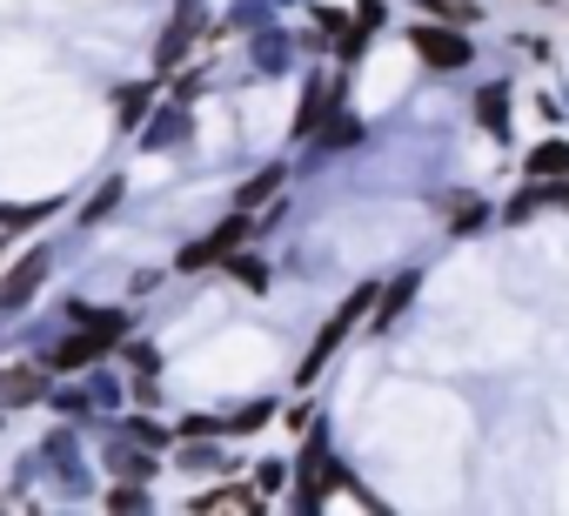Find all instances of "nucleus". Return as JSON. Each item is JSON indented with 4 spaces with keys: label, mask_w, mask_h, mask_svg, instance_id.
I'll list each match as a JSON object with an SVG mask.
<instances>
[{
    "label": "nucleus",
    "mask_w": 569,
    "mask_h": 516,
    "mask_svg": "<svg viewBox=\"0 0 569 516\" xmlns=\"http://www.w3.org/2000/svg\"><path fill=\"white\" fill-rule=\"evenodd\" d=\"M248 228H254V221H248V208H234L221 228H208L201 241H188V248H181V262H174V269H188V276H194V269H214V262H228V255L241 248V235H248Z\"/></svg>",
    "instance_id": "1"
},
{
    "label": "nucleus",
    "mask_w": 569,
    "mask_h": 516,
    "mask_svg": "<svg viewBox=\"0 0 569 516\" xmlns=\"http://www.w3.org/2000/svg\"><path fill=\"white\" fill-rule=\"evenodd\" d=\"M369 302H376V289H356V296H349V302H342V309H336V322H329V329H322V336H316V349H309V363H302V369H296V376H302V383H316V376H322V363H329V356H336V349H342V336H349V329H356V316H362V309H369Z\"/></svg>",
    "instance_id": "2"
},
{
    "label": "nucleus",
    "mask_w": 569,
    "mask_h": 516,
    "mask_svg": "<svg viewBox=\"0 0 569 516\" xmlns=\"http://www.w3.org/2000/svg\"><path fill=\"white\" fill-rule=\"evenodd\" d=\"M41 282H48V255L34 248V255H21V262L8 269V282H0V309H21V302H34V296H41Z\"/></svg>",
    "instance_id": "3"
},
{
    "label": "nucleus",
    "mask_w": 569,
    "mask_h": 516,
    "mask_svg": "<svg viewBox=\"0 0 569 516\" xmlns=\"http://www.w3.org/2000/svg\"><path fill=\"white\" fill-rule=\"evenodd\" d=\"M409 41H416V54H422L429 68H462V61H469V41H462L456 28H416Z\"/></svg>",
    "instance_id": "4"
},
{
    "label": "nucleus",
    "mask_w": 569,
    "mask_h": 516,
    "mask_svg": "<svg viewBox=\"0 0 569 516\" xmlns=\"http://www.w3.org/2000/svg\"><path fill=\"white\" fill-rule=\"evenodd\" d=\"M48 396V363H14V369H0V409H21V403H41Z\"/></svg>",
    "instance_id": "5"
},
{
    "label": "nucleus",
    "mask_w": 569,
    "mask_h": 516,
    "mask_svg": "<svg viewBox=\"0 0 569 516\" xmlns=\"http://www.w3.org/2000/svg\"><path fill=\"white\" fill-rule=\"evenodd\" d=\"M54 215V201H8L0 208V228H41Z\"/></svg>",
    "instance_id": "6"
},
{
    "label": "nucleus",
    "mask_w": 569,
    "mask_h": 516,
    "mask_svg": "<svg viewBox=\"0 0 569 516\" xmlns=\"http://www.w3.org/2000/svg\"><path fill=\"white\" fill-rule=\"evenodd\" d=\"M114 101H121V128H134V121L154 108V88H148V81H134V88H121Z\"/></svg>",
    "instance_id": "7"
},
{
    "label": "nucleus",
    "mask_w": 569,
    "mask_h": 516,
    "mask_svg": "<svg viewBox=\"0 0 569 516\" xmlns=\"http://www.w3.org/2000/svg\"><path fill=\"white\" fill-rule=\"evenodd\" d=\"M529 175H569V141H542L529 155Z\"/></svg>",
    "instance_id": "8"
},
{
    "label": "nucleus",
    "mask_w": 569,
    "mask_h": 516,
    "mask_svg": "<svg viewBox=\"0 0 569 516\" xmlns=\"http://www.w3.org/2000/svg\"><path fill=\"white\" fill-rule=\"evenodd\" d=\"M228 276H234L241 289H268V269L254 262V255H248V248H234V255H228Z\"/></svg>",
    "instance_id": "9"
},
{
    "label": "nucleus",
    "mask_w": 569,
    "mask_h": 516,
    "mask_svg": "<svg viewBox=\"0 0 569 516\" xmlns=\"http://www.w3.org/2000/svg\"><path fill=\"white\" fill-rule=\"evenodd\" d=\"M274 188H281V168H268V175H254V181H248V188L234 195V208H254V201H268Z\"/></svg>",
    "instance_id": "10"
},
{
    "label": "nucleus",
    "mask_w": 569,
    "mask_h": 516,
    "mask_svg": "<svg viewBox=\"0 0 569 516\" xmlns=\"http://www.w3.org/2000/svg\"><path fill=\"white\" fill-rule=\"evenodd\" d=\"M114 201H121V181H108V188L81 208V228H88V221H108V215H114Z\"/></svg>",
    "instance_id": "11"
},
{
    "label": "nucleus",
    "mask_w": 569,
    "mask_h": 516,
    "mask_svg": "<svg viewBox=\"0 0 569 516\" xmlns=\"http://www.w3.org/2000/svg\"><path fill=\"white\" fill-rule=\"evenodd\" d=\"M409 289H416V276H402V282H396V289L382 296V316H376V322H396V309L409 302Z\"/></svg>",
    "instance_id": "12"
},
{
    "label": "nucleus",
    "mask_w": 569,
    "mask_h": 516,
    "mask_svg": "<svg viewBox=\"0 0 569 516\" xmlns=\"http://www.w3.org/2000/svg\"><path fill=\"white\" fill-rule=\"evenodd\" d=\"M128 369H141V376H154V369H161V356H154V343H128Z\"/></svg>",
    "instance_id": "13"
},
{
    "label": "nucleus",
    "mask_w": 569,
    "mask_h": 516,
    "mask_svg": "<svg viewBox=\"0 0 569 516\" xmlns=\"http://www.w3.org/2000/svg\"><path fill=\"white\" fill-rule=\"evenodd\" d=\"M254 496L248 489H214V496H201V509H248Z\"/></svg>",
    "instance_id": "14"
},
{
    "label": "nucleus",
    "mask_w": 569,
    "mask_h": 516,
    "mask_svg": "<svg viewBox=\"0 0 569 516\" xmlns=\"http://www.w3.org/2000/svg\"><path fill=\"white\" fill-rule=\"evenodd\" d=\"M476 115H482V128H502V88H489V95H482V108H476Z\"/></svg>",
    "instance_id": "15"
},
{
    "label": "nucleus",
    "mask_w": 569,
    "mask_h": 516,
    "mask_svg": "<svg viewBox=\"0 0 569 516\" xmlns=\"http://www.w3.org/2000/svg\"><path fill=\"white\" fill-rule=\"evenodd\" d=\"M108 503H114V509H148V489H134V483H128V489H114Z\"/></svg>",
    "instance_id": "16"
},
{
    "label": "nucleus",
    "mask_w": 569,
    "mask_h": 516,
    "mask_svg": "<svg viewBox=\"0 0 569 516\" xmlns=\"http://www.w3.org/2000/svg\"><path fill=\"white\" fill-rule=\"evenodd\" d=\"M281 476H289L281 463H261V469H254V483H261V489H281Z\"/></svg>",
    "instance_id": "17"
},
{
    "label": "nucleus",
    "mask_w": 569,
    "mask_h": 516,
    "mask_svg": "<svg viewBox=\"0 0 569 516\" xmlns=\"http://www.w3.org/2000/svg\"><path fill=\"white\" fill-rule=\"evenodd\" d=\"M0 316H8V309H0Z\"/></svg>",
    "instance_id": "18"
},
{
    "label": "nucleus",
    "mask_w": 569,
    "mask_h": 516,
    "mask_svg": "<svg viewBox=\"0 0 569 516\" xmlns=\"http://www.w3.org/2000/svg\"><path fill=\"white\" fill-rule=\"evenodd\" d=\"M0 248H8V241H0Z\"/></svg>",
    "instance_id": "19"
}]
</instances>
